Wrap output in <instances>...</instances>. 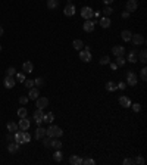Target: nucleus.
<instances>
[{
  "mask_svg": "<svg viewBox=\"0 0 147 165\" xmlns=\"http://www.w3.org/2000/svg\"><path fill=\"white\" fill-rule=\"evenodd\" d=\"M62 134H63L62 128L57 127V125H51V127L46 128V136L47 137H60Z\"/></svg>",
  "mask_w": 147,
  "mask_h": 165,
  "instance_id": "f257e3e1",
  "label": "nucleus"
},
{
  "mask_svg": "<svg viewBox=\"0 0 147 165\" xmlns=\"http://www.w3.org/2000/svg\"><path fill=\"white\" fill-rule=\"evenodd\" d=\"M127 83H128L129 85H135V84L138 83V77H137V74L132 72V71H129V72L127 74Z\"/></svg>",
  "mask_w": 147,
  "mask_h": 165,
  "instance_id": "f03ea898",
  "label": "nucleus"
},
{
  "mask_svg": "<svg viewBox=\"0 0 147 165\" xmlns=\"http://www.w3.org/2000/svg\"><path fill=\"white\" fill-rule=\"evenodd\" d=\"M80 59L82 62H90L91 60V52L90 50H80Z\"/></svg>",
  "mask_w": 147,
  "mask_h": 165,
  "instance_id": "7ed1b4c3",
  "label": "nucleus"
},
{
  "mask_svg": "<svg viewBox=\"0 0 147 165\" xmlns=\"http://www.w3.org/2000/svg\"><path fill=\"white\" fill-rule=\"evenodd\" d=\"M49 105V99L47 97H37L36 99V106L38 108V109H43V108H46Z\"/></svg>",
  "mask_w": 147,
  "mask_h": 165,
  "instance_id": "20e7f679",
  "label": "nucleus"
},
{
  "mask_svg": "<svg viewBox=\"0 0 147 165\" xmlns=\"http://www.w3.org/2000/svg\"><path fill=\"white\" fill-rule=\"evenodd\" d=\"M63 13H65L66 16H74V15H75V6L72 5V2H68L66 7L63 9Z\"/></svg>",
  "mask_w": 147,
  "mask_h": 165,
  "instance_id": "39448f33",
  "label": "nucleus"
},
{
  "mask_svg": "<svg viewBox=\"0 0 147 165\" xmlns=\"http://www.w3.org/2000/svg\"><path fill=\"white\" fill-rule=\"evenodd\" d=\"M81 16H82L84 19H91V16H93V11H91V7L84 6L82 9H81Z\"/></svg>",
  "mask_w": 147,
  "mask_h": 165,
  "instance_id": "423d86ee",
  "label": "nucleus"
},
{
  "mask_svg": "<svg viewBox=\"0 0 147 165\" xmlns=\"http://www.w3.org/2000/svg\"><path fill=\"white\" fill-rule=\"evenodd\" d=\"M131 41L134 43L135 46H138V44H144V37L141 36V34H132V37H131Z\"/></svg>",
  "mask_w": 147,
  "mask_h": 165,
  "instance_id": "0eeeda50",
  "label": "nucleus"
},
{
  "mask_svg": "<svg viewBox=\"0 0 147 165\" xmlns=\"http://www.w3.org/2000/svg\"><path fill=\"white\" fill-rule=\"evenodd\" d=\"M32 117H34V121H36L37 124H41V123H43V118H44V114H43L41 109L37 108V111L32 114Z\"/></svg>",
  "mask_w": 147,
  "mask_h": 165,
  "instance_id": "6e6552de",
  "label": "nucleus"
},
{
  "mask_svg": "<svg viewBox=\"0 0 147 165\" xmlns=\"http://www.w3.org/2000/svg\"><path fill=\"white\" fill-rule=\"evenodd\" d=\"M15 84H16V80H15L12 75H7V77L5 78V87H6V89H12V87H15Z\"/></svg>",
  "mask_w": 147,
  "mask_h": 165,
  "instance_id": "1a4fd4ad",
  "label": "nucleus"
},
{
  "mask_svg": "<svg viewBox=\"0 0 147 165\" xmlns=\"http://www.w3.org/2000/svg\"><path fill=\"white\" fill-rule=\"evenodd\" d=\"M138 7L137 0H128L127 2V12H135Z\"/></svg>",
  "mask_w": 147,
  "mask_h": 165,
  "instance_id": "9d476101",
  "label": "nucleus"
},
{
  "mask_svg": "<svg viewBox=\"0 0 147 165\" xmlns=\"http://www.w3.org/2000/svg\"><path fill=\"white\" fill-rule=\"evenodd\" d=\"M18 128L22 130V131H25V130H28V128H30V121L27 119V117H25V118H21L19 124H18Z\"/></svg>",
  "mask_w": 147,
  "mask_h": 165,
  "instance_id": "9b49d317",
  "label": "nucleus"
},
{
  "mask_svg": "<svg viewBox=\"0 0 147 165\" xmlns=\"http://www.w3.org/2000/svg\"><path fill=\"white\" fill-rule=\"evenodd\" d=\"M82 27H84V31H85V32H93V31H94V22H93L91 19H87V21L84 22Z\"/></svg>",
  "mask_w": 147,
  "mask_h": 165,
  "instance_id": "f8f14e48",
  "label": "nucleus"
},
{
  "mask_svg": "<svg viewBox=\"0 0 147 165\" xmlns=\"http://www.w3.org/2000/svg\"><path fill=\"white\" fill-rule=\"evenodd\" d=\"M112 53H113L115 56H124V55H125V47H122V46H115L113 49H112Z\"/></svg>",
  "mask_w": 147,
  "mask_h": 165,
  "instance_id": "ddd939ff",
  "label": "nucleus"
},
{
  "mask_svg": "<svg viewBox=\"0 0 147 165\" xmlns=\"http://www.w3.org/2000/svg\"><path fill=\"white\" fill-rule=\"evenodd\" d=\"M7 150H9V153H16L19 150V143H16L15 140L9 143V146H7Z\"/></svg>",
  "mask_w": 147,
  "mask_h": 165,
  "instance_id": "4468645a",
  "label": "nucleus"
},
{
  "mask_svg": "<svg viewBox=\"0 0 147 165\" xmlns=\"http://www.w3.org/2000/svg\"><path fill=\"white\" fill-rule=\"evenodd\" d=\"M119 105L124 106V108H129L131 106V100H129V97H127V96H121L119 97Z\"/></svg>",
  "mask_w": 147,
  "mask_h": 165,
  "instance_id": "2eb2a0df",
  "label": "nucleus"
},
{
  "mask_svg": "<svg viewBox=\"0 0 147 165\" xmlns=\"http://www.w3.org/2000/svg\"><path fill=\"white\" fill-rule=\"evenodd\" d=\"M38 94H40V91H38L37 87H31V90H30V93H28V99L36 100V99L38 97Z\"/></svg>",
  "mask_w": 147,
  "mask_h": 165,
  "instance_id": "dca6fc26",
  "label": "nucleus"
},
{
  "mask_svg": "<svg viewBox=\"0 0 147 165\" xmlns=\"http://www.w3.org/2000/svg\"><path fill=\"white\" fill-rule=\"evenodd\" d=\"M13 137H15V142H16V143H19V144L24 143V131H19V130H16Z\"/></svg>",
  "mask_w": 147,
  "mask_h": 165,
  "instance_id": "f3484780",
  "label": "nucleus"
},
{
  "mask_svg": "<svg viewBox=\"0 0 147 165\" xmlns=\"http://www.w3.org/2000/svg\"><path fill=\"white\" fill-rule=\"evenodd\" d=\"M128 60H129L131 64H135V62H137V60H138V53H137V50H131V52H129Z\"/></svg>",
  "mask_w": 147,
  "mask_h": 165,
  "instance_id": "a211bd4d",
  "label": "nucleus"
},
{
  "mask_svg": "<svg viewBox=\"0 0 147 165\" xmlns=\"http://www.w3.org/2000/svg\"><path fill=\"white\" fill-rule=\"evenodd\" d=\"M121 37H122L124 41H131V37H132V32L128 31V30H124L122 32H121Z\"/></svg>",
  "mask_w": 147,
  "mask_h": 165,
  "instance_id": "6ab92c4d",
  "label": "nucleus"
},
{
  "mask_svg": "<svg viewBox=\"0 0 147 165\" xmlns=\"http://www.w3.org/2000/svg\"><path fill=\"white\" fill-rule=\"evenodd\" d=\"M22 69L25 72H32L34 71V65H32V62H24V65H22Z\"/></svg>",
  "mask_w": 147,
  "mask_h": 165,
  "instance_id": "aec40b11",
  "label": "nucleus"
},
{
  "mask_svg": "<svg viewBox=\"0 0 147 165\" xmlns=\"http://www.w3.org/2000/svg\"><path fill=\"white\" fill-rule=\"evenodd\" d=\"M44 136H46V128L38 127V128L36 130V138H38V140H40V138H43Z\"/></svg>",
  "mask_w": 147,
  "mask_h": 165,
  "instance_id": "412c9836",
  "label": "nucleus"
},
{
  "mask_svg": "<svg viewBox=\"0 0 147 165\" xmlns=\"http://www.w3.org/2000/svg\"><path fill=\"white\" fill-rule=\"evenodd\" d=\"M69 162H71L72 165H81V164H82V159L80 158V156L74 155V156H71V158H69Z\"/></svg>",
  "mask_w": 147,
  "mask_h": 165,
  "instance_id": "4be33fe9",
  "label": "nucleus"
},
{
  "mask_svg": "<svg viewBox=\"0 0 147 165\" xmlns=\"http://www.w3.org/2000/svg\"><path fill=\"white\" fill-rule=\"evenodd\" d=\"M100 25H102V28H109L110 27V19L107 18V16H103V18L100 19Z\"/></svg>",
  "mask_w": 147,
  "mask_h": 165,
  "instance_id": "5701e85b",
  "label": "nucleus"
},
{
  "mask_svg": "<svg viewBox=\"0 0 147 165\" xmlns=\"http://www.w3.org/2000/svg\"><path fill=\"white\" fill-rule=\"evenodd\" d=\"M7 130H9V133H15L16 130H19V128H18V124H16V123L9 121V123H7Z\"/></svg>",
  "mask_w": 147,
  "mask_h": 165,
  "instance_id": "b1692460",
  "label": "nucleus"
},
{
  "mask_svg": "<svg viewBox=\"0 0 147 165\" xmlns=\"http://www.w3.org/2000/svg\"><path fill=\"white\" fill-rule=\"evenodd\" d=\"M53 159H55L56 162H60V161H62V159H63V153H62V152H60L59 149H56V152L53 153Z\"/></svg>",
  "mask_w": 147,
  "mask_h": 165,
  "instance_id": "393cba45",
  "label": "nucleus"
},
{
  "mask_svg": "<svg viewBox=\"0 0 147 165\" xmlns=\"http://www.w3.org/2000/svg\"><path fill=\"white\" fill-rule=\"evenodd\" d=\"M72 46H74V49H76V50H81V49L84 47V43H82L81 40H74V41H72Z\"/></svg>",
  "mask_w": 147,
  "mask_h": 165,
  "instance_id": "a878e982",
  "label": "nucleus"
},
{
  "mask_svg": "<svg viewBox=\"0 0 147 165\" xmlns=\"http://www.w3.org/2000/svg\"><path fill=\"white\" fill-rule=\"evenodd\" d=\"M57 6H59L57 0H47V7H49V9H56Z\"/></svg>",
  "mask_w": 147,
  "mask_h": 165,
  "instance_id": "bb28decb",
  "label": "nucleus"
},
{
  "mask_svg": "<svg viewBox=\"0 0 147 165\" xmlns=\"http://www.w3.org/2000/svg\"><path fill=\"white\" fill-rule=\"evenodd\" d=\"M51 146L56 147V149H60L62 147V142H59L57 137H51Z\"/></svg>",
  "mask_w": 147,
  "mask_h": 165,
  "instance_id": "cd10ccee",
  "label": "nucleus"
},
{
  "mask_svg": "<svg viewBox=\"0 0 147 165\" xmlns=\"http://www.w3.org/2000/svg\"><path fill=\"white\" fill-rule=\"evenodd\" d=\"M44 78H41V77H38V78H36L34 80V85H37V87H44Z\"/></svg>",
  "mask_w": 147,
  "mask_h": 165,
  "instance_id": "c85d7f7f",
  "label": "nucleus"
},
{
  "mask_svg": "<svg viewBox=\"0 0 147 165\" xmlns=\"http://www.w3.org/2000/svg\"><path fill=\"white\" fill-rule=\"evenodd\" d=\"M118 87H116V84L113 83V81H109V83H106V90L107 91H115Z\"/></svg>",
  "mask_w": 147,
  "mask_h": 165,
  "instance_id": "c756f323",
  "label": "nucleus"
},
{
  "mask_svg": "<svg viewBox=\"0 0 147 165\" xmlns=\"http://www.w3.org/2000/svg\"><path fill=\"white\" fill-rule=\"evenodd\" d=\"M53 119H55V115L51 114V112H49V114L44 115V118H43V121H46V123H53Z\"/></svg>",
  "mask_w": 147,
  "mask_h": 165,
  "instance_id": "7c9ffc66",
  "label": "nucleus"
},
{
  "mask_svg": "<svg viewBox=\"0 0 147 165\" xmlns=\"http://www.w3.org/2000/svg\"><path fill=\"white\" fill-rule=\"evenodd\" d=\"M140 62H143V64L147 62V52H146V50H141V52H140Z\"/></svg>",
  "mask_w": 147,
  "mask_h": 165,
  "instance_id": "2f4dec72",
  "label": "nucleus"
},
{
  "mask_svg": "<svg viewBox=\"0 0 147 165\" xmlns=\"http://www.w3.org/2000/svg\"><path fill=\"white\" fill-rule=\"evenodd\" d=\"M116 65L118 66H124L125 65V58L124 56H116Z\"/></svg>",
  "mask_w": 147,
  "mask_h": 165,
  "instance_id": "473e14b6",
  "label": "nucleus"
},
{
  "mask_svg": "<svg viewBox=\"0 0 147 165\" xmlns=\"http://www.w3.org/2000/svg\"><path fill=\"white\" fill-rule=\"evenodd\" d=\"M18 117L19 118H25V117H27V109H25V108H19L18 109Z\"/></svg>",
  "mask_w": 147,
  "mask_h": 165,
  "instance_id": "72a5a7b5",
  "label": "nucleus"
},
{
  "mask_svg": "<svg viewBox=\"0 0 147 165\" xmlns=\"http://www.w3.org/2000/svg\"><path fill=\"white\" fill-rule=\"evenodd\" d=\"M140 75H141V80L146 81L147 80V68H143L141 71H140Z\"/></svg>",
  "mask_w": 147,
  "mask_h": 165,
  "instance_id": "f704fd0d",
  "label": "nucleus"
},
{
  "mask_svg": "<svg viewBox=\"0 0 147 165\" xmlns=\"http://www.w3.org/2000/svg\"><path fill=\"white\" fill-rule=\"evenodd\" d=\"M15 80L19 81V83H22V81H25V75L21 74V72H18V74H16V77H15Z\"/></svg>",
  "mask_w": 147,
  "mask_h": 165,
  "instance_id": "c9c22d12",
  "label": "nucleus"
},
{
  "mask_svg": "<svg viewBox=\"0 0 147 165\" xmlns=\"http://www.w3.org/2000/svg\"><path fill=\"white\" fill-rule=\"evenodd\" d=\"M82 164L84 165H94L96 162H94V159H91V158H85V159H82Z\"/></svg>",
  "mask_w": 147,
  "mask_h": 165,
  "instance_id": "e433bc0d",
  "label": "nucleus"
},
{
  "mask_svg": "<svg viewBox=\"0 0 147 165\" xmlns=\"http://www.w3.org/2000/svg\"><path fill=\"white\" fill-rule=\"evenodd\" d=\"M15 74H16V69H15L13 66H11V68L6 69V75H15Z\"/></svg>",
  "mask_w": 147,
  "mask_h": 165,
  "instance_id": "4c0bfd02",
  "label": "nucleus"
},
{
  "mask_svg": "<svg viewBox=\"0 0 147 165\" xmlns=\"http://www.w3.org/2000/svg\"><path fill=\"white\" fill-rule=\"evenodd\" d=\"M43 138H44V142H43V143H44V146L50 147L51 146V137H43Z\"/></svg>",
  "mask_w": 147,
  "mask_h": 165,
  "instance_id": "58836bf2",
  "label": "nucleus"
},
{
  "mask_svg": "<svg viewBox=\"0 0 147 165\" xmlns=\"http://www.w3.org/2000/svg\"><path fill=\"white\" fill-rule=\"evenodd\" d=\"M112 12H113V9H112L110 6H107L106 9H103V15H105V16H109V15H110Z\"/></svg>",
  "mask_w": 147,
  "mask_h": 165,
  "instance_id": "ea45409f",
  "label": "nucleus"
},
{
  "mask_svg": "<svg viewBox=\"0 0 147 165\" xmlns=\"http://www.w3.org/2000/svg\"><path fill=\"white\" fill-rule=\"evenodd\" d=\"M109 62H110L109 56H103V58L100 59V65H106V64H109Z\"/></svg>",
  "mask_w": 147,
  "mask_h": 165,
  "instance_id": "a19ab883",
  "label": "nucleus"
},
{
  "mask_svg": "<svg viewBox=\"0 0 147 165\" xmlns=\"http://www.w3.org/2000/svg\"><path fill=\"white\" fill-rule=\"evenodd\" d=\"M28 142H31V136H30V133L24 131V143H28Z\"/></svg>",
  "mask_w": 147,
  "mask_h": 165,
  "instance_id": "79ce46f5",
  "label": "nucleus"
},
{
  "mask_svg": "<svg viewBox=\"0 0 147 165\" xmlns=\"http://www.w3.org/2000/svg\"><path fill=\"white\" fill-rule=\"evenodd\" d=\"M28 100H30V99H28L27 96H21V97H19V103H21V105H27Z\"/></svg>",
  "mask_w": 147,
  "mask_h": 165,
  "instance_id": "37998d69",
  "label": "nucleus"
},
{
  "mask_svg": "<svg viewBox=\"0 0 147 165\" xmlns=\"http://www.w3.org/2000/svg\"><path fill=\"white\" fill-rule=\"evenodd\" d=\"M134 162L138 164V165H143L144 164V158H143V156H137V158L134 159Z\"/></svg>",
  "mask_w": 147,
  "mask_h": 165,
  "instance_id": "c03bdc74",
  "label": "nucleus"
},
{
  "mask_svg": "<svg viewBox=\"0 0 147 165\" xmlns=\"http://www.w3.org/2000/svg\"><path fill=\"white\" fill-rule=\"evenodd\" d=\"M24 83H25V87H28V89L34 87V81H32V80H25Z\"/></svg>",
  "mask_w": 147,
  "mask_h": 165,
  "instance_id": "a18cd8bd",
  "label": "nucleus"
},
{
  "mask_svg": "<svg viewBox=\"0 0 147 165\" xmlns=\"http://www.w3.org/2000/svg\"><path fill=\"white\" fill-rule=\"evenodd\" d=\"M132 164H135V162H134V159H131V158L124 159V165H132Z\"/></svg>",
  "mask_w": 147,
  "mask_h": 165,
  "instance_id": "49530a36",
  "label": "nucleus"
},
{
  "mask_svg": "<svg viewBox=\"0 0 147 165\" xmlns=\"http://www.w3.org/2000/svg\"><path fill=\"white\" fill-rule=\"evenodd\" d=\"M131 106H132V109L135 112H140L141 111V105H138V103H134V105H131Z\"/></svg>",
  "mask_w": 147,
  "mask_h": 165,
  "instance_id": "de8ad7c7",
  "label": "nucleus"
},
{
  "mask_svg": "<svg viewBox=\"0 0 147 165\" xmlns=\"http://www.w3.org/2000/svg\"><path fill=\"white\" fill-rule=\"evenodd\" d=\"M116 87H118V89H121V90H125L127 85H125V83H119V84L116 85Z\"/></svg>",
  "mask_w": 147,
  "mask_h": 165,
  "instance_id": "09e8293b",
  "label": "nucleus"
},
{
  "mask_svg": "<svg viewBox=\"0 0 147 165\" xmlns=\"http://www.w3.org/2000/svg\"><path fill=\"white\" fill-rule=\"evenodd\" d=\"M6 138H7V142H13V140H15V137H13V136H12L11 133H9V134L6 136Z\"/></svg>",
  "mask_w": 147,
  "mask_h": 165,
  "instance_id": "8fccbe9b",
  "label": "nucleus"
},
{
  "mask_svg": "<svg viewBox=\"0 0 147 165\" xmlns=\"http://www.w3.org/2000/svg\"><path fill=\"white\" fill-rule=\"evenodd\" d=\"M128 16H129V12H124L122 13V18H128Z\"/></svg>",
  "mask_w": 147,
  "mask_h": 165,
  "instance_id": "3c124183",
  "label": "nucleus"
},
{
  "mask_svg": "<svg viewBox=\"0 0 147 165\" xmlns=\"http://www.w3.org/2000/svg\"><path fill=\"white\" fill-rule=\"evenodd\" d=\"M110 68H112V69H116L118 65H116V64H110Z\"/></svg>",
  "mask_w": 147,
  "mask_h": 165,
  "instance_id": "603ef678",
  "label": "nucleus"
},
{
  "mask_svg": "<svg viewBox=\"0 0 147 165\" xmlns=\"http://www.w3.org/2000/svg\"><path fill=\"white\" fill-rule=\"evenodd\" d=\"M103 2H105V3H106V5H110V3H112V2H113V0H103Z\"/></svg>",
  "mask_w": 147,
  "mask_h": 165,
  "instance_id": "864d4df0",
  "label": "nucleus"
},
{
  "mask_svg": "<svg viewBox=\"0 0 147 165\" xmlns=\"http://www.w3.org/2000/svg\"><path fill=\"white\" fill-rule=\"evenodd\" d=\"M2 36H3V28L0 27V37H2Z\"/></svg>",
  "mask_w": 147,
  "mask_h": 165,
  "instance_id": "5fc2aeb1",
  "label": "nucleus"
},
{
  "mask_svg": "<svg viewBox=\"0 0 147 165\" xmlns=\"http://www.w3.org/2000/svg\"><path fill=\"white\" fill-rule=\"evenodd\" d=\"M0 52H2V46H0Z\"/></svg>",
  "mask_w": 147,
  "mask_h": 165,
  "instance_id": "6e6d98bb",
  "label": "nucleus"
}]
</instances>
